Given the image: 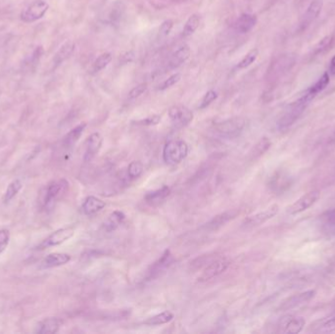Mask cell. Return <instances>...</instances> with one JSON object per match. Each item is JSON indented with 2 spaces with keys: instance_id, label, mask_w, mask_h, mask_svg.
<instances>
[{
  "instance_id": "cell-1",
  "label": "cell",
  "mask_w": 335,
  "mask_h": 334,
  "mask_svg": "<svg viewBox=\"0 0 335 334\" xmlns=\"http://www.w3.org/2000/svg\"><path fill=\"white\" fill-rule=\"evenodd\" d=\"M312 100L313 99L310 96L304 93L299 99L290 103L279 117L276 124L277 128L284 130L291 127L301 117Z\"/></svg>"
},
{
  "instance_id": "cell-29",
  "label": "cell",
  "mask_w": 335,
  "mask_h": 334,
  "mask_svg": "<svg viewBox=\"0 0 335 334\" xmlns=\"http://www.w3.org/2000/svg\"><path fill=\"white\" fill-rule=\"evenodd\" d=\"M200 22L201 19L200 16L197 14H193L192 16L187 19V21L185 22V25L183 27L182 30V36L187 37L190 36L194 32H196V30L199 28L200 26Z\"/></svg>"
},
{
  "instance_id": "cell-23",
  "label": "cell",
  "mask_w": 335,
  "mask_h": 334,
  "mask_svg": "<svg viewBox=\"0 0 335 334\" xmlns=\"http://www.w3.org/2000/svg\"><path fill=\"white\" fill-rule=\"evenodd\" d=\"M62 321L57 318H46L37 324L36 332L40 334H54L59 331Z\"/></svg>"
},
{
  "instance_id": "cell-7",
  "label": "cell",
  "mask_w": 335,
  "mask_h": 334,
  "mask_svg": "<svg viewBox=\"0 0 335 334\" xmlns=\"http://www.w3.org/2000/svg\"><path fill=\"white\" fill-rule=\"evenodd\" d=\"M49 5L44 0H35L21 13V20L25 23H33L45 15Z\"/></svg>"
},
{
  "instance_id": "cell-21",
  "label": "cell",
  "mask_w": 335,
  "mask_h": 334,
  "mask_svg": "<svg viewBox=\"0 0 335 334\" xmlns=\"http://www.w3.org/2000/svg\"><path fill=\"white\" fill-rule=\"evenodd\" d=\"M105 206H106L105 201H103L100 198H97L95 196L90 195V196H87L85 198V200L83 201V203L81 205V210L84 215L92 216V215L97 214L98 212H100L101 210H103Z\"/></svg>"
},
{
  "instance_id": "cell-2",
  "label": "cell",
  "mask_w": 335,
  "mask_h": 334,
  "mask_svg": "<svg viewBox=\"0 0 335 334\" xmlns=\"http://www.w3.org/2000/svg\"><path fill=\"white\" fill-rule=\"evenodd\" d=\"M189 152V146L183 140H171L163 149V160L168 165H177L185 159Z\"/></svg>"
},
{
  "instance_id": "cell-36",
  "label": "cell",
  "mask_w": 335,
  "mask_h": 334,
  "mask_svg": "<svg viewBox=\"0 0 335 334\" xmlns=\"http://www.w3.org/2000/svg\"><path fill=\"white\" fill-rule=\"evenodd\" d=\"M218 98V93H217V91H215V90H209V91H207L206 93H205V96H203V98H202V100H201V102H200V105H199V108L200 109H205V108H207L208 106L209 105H211L216 99Z\"/></svg>"
},
{
  "instance_id": "cell-16",
  "label": "cell",
  "mask_w": 335,
  "mask_h": 334,
  "mask_svg": "<svg viewBox=\"0 0 335 334\" xmlns=\"http://www.w3.org/2000/svg\"><path fill=\"white\" fill-rule=\"evenodd\" d=\"M333 331H335V315L317 319L308 328V332L313 333H329Z\"/></svg>"
},
{
  "instance_id": "cell-41",
  "label": "cell",
  "mask_w": 335,
  "mask_h": 334,
  "mask_svg": "<svg viewBox=\"0 0 335 334\" xmlns=\"http://www.w3.org/2000/svg\"><path fill=\"white\" fill-rule=\"evenodd\" d=\"M10 241V232L7 229L0 230V254L7 248Z\"/></svg>"
},
{
  "instance_id": "cell-15",
  "label": "cell",
  "mask_w": 335,
  "mask_h": 334,
  "mask_svg": "<svg viewBox=\"0 0 335 334\" xmlns=\"http://www.w3.org/2000/svg\"><path fill=\"white\" fill-rule=\"evenodd\" d=\"M315 295H316V290H308L302 293L293 295L281 304L280 309L286 311V310L294 309L296 307H300L304 304L311 301L315 297Z\"/></svg>"
},
{
  "instance_id": "cell-22",
  "label": "cell",
  "mask_w": 335,
  "mask_h": 334,
  "mask_svg": "<svg viewBox=\"0 0 335 334\" xmlns=\"http://www.w3.org/2000/svg\"><path fill=\"white\" fill-rule=\"evenodd\" d=\"M71 261V256L67 253H51L47 255L41 262V266L44 269H51L60 266H64Z\"/></svg>"
},
{
  "instance_id": "cell-9",
  "label": "cell",
  "mask_w": 335,
  "mask_h": 334,
  "mask_svg": "<svg viewBox=\"0 0 335 334\" xmlns=\"http://www.w3.org/2000/svg\"><path fill=\"white\" fill-rule=\"evenodd\" d=\"M319 198V192L318 190H313L302 195L298 198L291 206L288 209V213L291 216L301 214L307 211L310 207H312Z\"/></svg>"
},
{
  "instance_id": "cell-32",
  "label": "cell",
  "mask_w": 335,
  "mask_h": 334,
  "mask_svg": "<svg viewBox=\"0 0 335 334\" xmlns=\"http://www.w3.org/2000/svg\"><path fill=\"white\" fill-rule=\"evenodd\" d=\"M144 166L140 161H132L128 167V177L129 179H136L143 173Z\"/></svg>"
},
{
  "instance_id": "cell-34",
  "label": "cell",
  "mask_w": 335,
  "mask_h": 334,
  "mask_svg": "<svg viewBox=\"0 0 335 334\" xmlns=\"http://www.w3.org/2000/svg\"><path fill=\"white\" fill-rule=\"evenodd\" d=\"M258 55H259V51L258 49H252L250 50L240 61L237 67L240 69H246L248 68L249 66H251L252 64L254 63L256 61V59L258 58Z\"/></svg>"
},
{
  "instance_id": "cell-10",
  "label": "cell",
  "mask_w": 335,
  "mask_h": 334,
  "mask_svg": "<svg viewBox=\"0 0 335 334\" xmlns=\"http://www.w3.org/2000/svg\"><path fill=\"white\" fill-rule=\"evenodd\" d=\"M278 211H279L278 205L272 204L270 207L267 208L266 210L246 218L243 222V226H245V227H254V226H258L260 224H263V223L271 220L272 218H274L277 215Z\"/></svg>"
},
{
  "instance_id": "cell-28",
  "label": "cell",
  "mask_w": 335,
  "mask_h": 334,
  "mask_svg": "<svg viewBox=\"0 0 335 334\" xmlns=\"http://www.w3.org/2000/svg\"><path fill=\"white\" fill-rule=\"evenodd\" d=\"M174 318H175V316L172 312L164 311L158 315H155L151 318H147L144 321V323L147 325H161V324H166V323L172 321Z\"/></svg>"
},
{
  "instance_id": "cell-5",
  "label": "cell",
  "mask_w": 335,
  "mask_h": 334,
  "mask_svg": "<svg viewBox=\"0 0 335 334\" xmlns=\"http://www.w3.org/2000/svg\"><path fill=\"white\" fill-rule=\"evenodd\" d=\"M169 117L172 124L176 128L187 127L194 118L190 109L183 105H175L169 109Z\"/></svg>"
},
{
  "instance_id": "cell-25",
  "label": "cell",
  "mask_w": 335,
  "mask_h": 334,
  "mask_svg": "<svg viewBox=\"0 0 335 334\" xmlns=\"http://www.w3.org/2000/svg\"><path fill=\"white\" fill-rule=\"evenodd\" d=\"M328 83H329V75L328 73H324L319 80L305 91V93L310 96L312 99H314L316 96L326 88Z\"/></svg>"
},
{
  "instance_id": "cell-35",
  "label": "cell",
  "mask_w": 335,
  "mask_h": 334,
  "mask_svg": "<svg viewBox=\"0 0 335 334\" xmlns=\"http://www.w3.org/2000/svg\"><path fill=\"white\" fill-rule=\"evenodd\" d=\"M180 80H181V75L180 74H178V73L174 74L171 77H169L167 80H164L162 83H160L158 89L159 90H166V89L174 86Z\"/></svg>"
},
{
  "instance_id": "cell-40",
  "label": "cell",
  "mask_w": 335,
  "mask_h": 334,
  "mask_svg": "<svg viewBox=\"0 0 335 334\" xmlns=\"http://www.w3.org/2000/svg\"><path fill=\"white\" fill-rule=\"evenodd\" d=\"M174 27V22L172 20H166L164 21L159 28V34L160 36L162 37H166L170 34V32H172V29Z\"/></svg>"
},
{
  "instance_id": "cell-3",
  "label": "cell",
  "mask_w": 335,
  "mask_h": 334,
  "mask_svg": "<svg viewBox=\"0 0 335 334\" xmlns=\"http://www.w3.org/2000/svg\"><path fill=\"white\" fill-rule=\"evenodd\" d=\"M230 265H231V261L228 258H225V257L216 258L204 268L201 274L198 276V281L206 282V281H209V280L221 275L229 268Z\"/></svg>"
},
{
  "instance_id": "cell-19",
  "label": "cell",
  "mask_w": 335,
  "mask_h": 334,
  "mask_svg": "<svg viewBox=\"0 0 335 334\" xmlns=\"http://www.w3.org/2000/svg\"><path fill=\"white\" fill-rule=\"evenodd\" d=\"M237 215H238V211L234 210V209L223 212L222 214L214 217L209 223H206L205 227L209 230H216V229L222 227L225 223L234 220L237 217Z\"/></svg>"
},
{
  "instance_id": "cell-4",
  "label": "cell",
  "mask_w": 335,
  "mask_h": 334,
  "mask_svg": "<svg viewBox=\"0 0 335 334\" xmlns=\"http://www.w3.org/2000/svg\"><path fill=\"white\" fill-rule=\"evenodd\" d=\"M246 126V121L243 118H230L215 126L216 131L223 137L233 138L238 136Z\"/></svg>"
},
{
  "instance_id": "cell-8",
  "label": "cell",
  "mask_w": 335,
  "mask_h": 334,
  "mask_svg": "<svg viewBox=\"0 0 335 334\" xmlns=\"http://www.w3.org/2000/svg\"><path fill=\"white\" fill-rule=\"evenodd\" d=\"M68 189H69V182L65 178L51 181L46 186L44 192V199H43L44 206H48L54 203V201L59 199L68 191Z\"/></svg>"
},
{
  "instance_id": "cell-37",
  "label": "cell",
  "mask_w": 335,
  "mask_h": 334,
  "mask_svg": "<svg viewBox=\"0 0 335 334\" xmlns=\"http://www.w3.org/2000/svg\"><path fill=\"white\" fill-rule=\"evenodd\" d=\"M332 42H333V36L332 35H327V36L323 37L317 44V46L315 47V54H319V53L325 51L327 48L331 45Z\"/></svg>"
},
{
  "instance_id": "cell-33",
  "label": "cell",
  "mask_w": 335,
  "mask_h": 334,
  "mask_svg": "<svg viewBox=\"0 0 335 334\" xmlns=\"http://www.w3.org/2000/svg\"><path fill=\"white\" fill-rule=\"evenodd\" d=\"M112 54L111 53H103L101 54L93 63L92 66V71L94 73H98L105 69L109 64L111 63Z\"/></svg>"
},
{
  "instance_id": "cell-30",
  "label": "cell",
  "mask_w": 335,
  "mask_h": 334,
  "mask_svg": "<svg viewBox=\"0 0 335 334\" xmlns=\"http://www.w3.org/2000/svg\"><path fill=\"white\" fill-rule=\"evenodd\" d=\"M271 145V140L268 137L261 138L259 140V142L256 144L254 148L252 149V152H251L252 159H257V158L261 157L262 155H264L270 149Z\"/></svg>"
},
{
  "instance_id": "cell-11",
  "label": "cell",
  "mask_w": 335,
  "mask_h": 334,
  "mask_svg": "<svg viewBox=\"0 0 335 334\" xmlns=\"http://www.w3.org/2000/svg\"><path fill=\"white\" fill-rule=\"evenodd\" d=\"M305 318L300 316H286L278 322V330L281 333L297 334L303 330Z\"/></svg>"
},
{
  "instance_id": "cell-13",
  "label": "cell",
  "mask_w": 335,
  "mask_h": 334,
  "mask_svg": "<svg viewBox=\"0 0 335 334\" xmlns=\"http://www.w3.org/2000/svg\"><path fill=\"white\" fill-rule=\"evenodd\" d=\"M174 257L171 253L170 250H166L159 259L150 267L148 273H147V278L148 279H153L160 276L163 272L174 263Z\"/></svg>"
},
{
  "instance_id": "cell-18",
  "label": "cell",
  "mask_w": 335,
  "mask_h": 334,
  "mask_svg": "<svg viewBox=\"0 0 335 334\" xmlns=\"http://www.w3.org/2000/svg\"><path fill=\"white\" fill-rule=\"evenodd\" d=\"M171 194V188L168 185H164L161 188L149 191L145 194L144 200L149 206H158L163 203Z\"/></svg>"
},
{
  "instance_id": "cell-14",
  "label": "cell",
  "mask_w": 335,
  "mask_h": 334,
  "mask_svg": "<svg viewBox=\"0 0 335 334\" xmlns=\"http://www.w3.org/2000/svg\"><path fill=\"white\" fill-rule=\"evenodd\" d=\"M103 144V137L99 132L91 133L86 141V148L84 152V162H90L99 153Z\"/></svg>"
},
{
  "instance_id": "cell-38",
  "label": "cell",
  "mask_w": 335,
  "mask_h": 334,
  "mask_svg": "<svg viewBox=\"0 0 335 334\" xmlns=\"http://www.w3.org/2000/svg\"><path fill=\"white\" fill-rule=\"evenodd\" d=\"M74 50H75V44L74 43H72V42L66 43L64 46L60 49L59 53L57 54V57L60 59L59 62L63 61L66 58H68L73 53Z\"/></svg>"
},
{
  "instance_id": "cell-20",
  "label": "cell",
  "mask_w": 335,
  "mask_h": 334,
  "mask_svg": "<svg viewBox=\"0 0 335 334\" xmlns=\"http://www.w3.org/2000/svg\"><path fill=\"white\" fill-rule=\"evenodd\" d=\"M258 22V18L254 14H250V13H243L241 14L235 24V30L240 33H247V32H251Z\"/></svg>"
},
{
  "instance_id": "cell-31",
  "label": "cell",
  "mask_w": 335,
  "mask_h": 334,
  "mask_svg": "<svg viewBox=\"0 0 335 334\" xmlns=\"http://www.w3.org/2000/svg\"><path fill=\"white\" fill-rule=\"evenodd\" d=\"M22 188H23V183H22V181L20 179L13 180L8 185L7 189H6L5 193H4V196H3L4 203H8L9 201H11Z\"/></svg>"
},
{
  "instance_id": "cell-17",
  "label": "cell",
  "mask_w": 335,
  "mask_h": 334,
  "mask_svg": "<svg viewBox=\"0 0 335 334\" xmlns=\"http://www.w3.org/2000/svg\"><path fill=\"white\" fill-rule=\"evenodd\" d=\"M319 225L322 233L328 236L335 235V208L323 212L319 217Z\"/></svg>"
},
{
  "instance_id": "cell-44",
  "label": "cell",
  "mask_w": 335,
  "mask_h": 334,
  "mask_svg": "<svg viewBox=\"0 0 335 334\" xmlns=\"http://www.w3.org/2000/svg\"><path fill=\"white\" fill-rule=\"evenodd\" d=\"M327 144H328L329 146H335V129L333 130V132L330 134V136L328 137Z\"/></svg>"
},
{
  "instance_id": "cell-12",
  "label": "cell",
  "mask_w": 335,
  "mask_h": 334,
  "mask_svg": "<svg viewBox=\"0 0 335 334\" xmlns=\"http://www.w3.org/2000/svg\"><path fill=\"white\" fill-rule=\"evenodd\" d=\"M322 6H323L322 0H312L311 1L306 12L304 13L303 16L300 20L299 31L303 32L305 30H307L312 25V23L315 22V20L318 18L319 13L321 12Z\"/></svg>"
},
{
  "instance_id": "cell-26",
  "label": "cell",
  "mask_w": 335,
  "mask_h": 334,
  "mask_svg": "<svg viewBox=\"0 0 335 334\" xmlns=\"http://www.w3.org/2000/svg\"><path fill=\"white\" fill-rule=\"evenodd\" d=\"M125 219H126V215L123 212L118 211V210L114 211L108 216V218L105 221L103 226H104L106 231L110 232V231L115 230L117 227H119L120 224H122L123 222L125 221Z\"/></svg>"
},
{
  "instance_id": "cell-27",
  "label": "cell",
  "mask_w": 335,
  "mask_h": 334,
  "mask_svg": "<svg viewBox=\"0 0 335 334\" xmlns=\"http://www.w3.org/2000/svg\"><path fill=\"white\" fill-rule=\"evenodd\" d=\"M85 127H86V124L81 123L79 126L71 129L64 137L65 145L67 147H72L73 145L77 144V141L80 139L81 134L83 133Z\"/></svg>"
},
{
  "instance_id": "cell-39",
  "label": "cell",
  "mask_w": 335,
  "mask_h": 334,
  "mask_svg": "<svg viewBox=\"0 0 335 334\" xmlns=\"http://www.w3.org/2000/svg\"><path fill=\"white\" fill-rule=\"evenodd\" d=\"M147 90V84L146 83H140L136 86H134L128 93V98L129 99H136L138 97L143 94L144 92Z\"/></svg>"
},
{
  "instance_id": "cell-43",
  "label": "cell",
  "mask_w": 335,
  "mask_h": 334,
  "mask_svg": "<svg viewBox=\"0 0 335 334\" xmlns=\"http://www.w3.org/2000/svg\"><path fill=\"white\" fill-rule=\"evenodd\" d=\"M329 72L331 75H335V55L330 60V65H329Z\"/></svg>"
},
{
  "instance_id": "cell-6",
  "label": "cell",
  "mask_w": 335,
  "mask_h": 334,
  "mask_svg": "<svg viewBox=\"0 0 335 334\" xmlns=\"http://www.w3.org/2000/svg\"><path fill=\"white\" fill-rule=\"evenodd\" d=\"M74 234H75V229L72 226L59 228V229L55 230L54 232H52L48 237L44 239L37 246V249L38 250H44V249L49 248V247L58 246V245L66 242L67 240L72 238L74 236Z\"/></svg>"
},
{
  "instance_id": "cell-42",
  "label": "cell",
  "mask_w": 335,
  "mask_h": 334,
  "mask_svg": "<svg viewBox=\"0 0 335 334\" xmlns=\"http://www.w3.org/2000/svg\"><path fill=\"white\" fill-rule=\"evenodd\" d=\"M160 122H161V116L152 115V116H149L143 120L139 121L137 124L142 125V126H156L159 124Z\"/></svg>"
},
{
  "instance_id": "cell-24",
  "label": "cell",
  "mask_w": 335,
  "mask_h": 334,
  "mask_svg": "<svg viewBox=\"0 0 335 334\" xmlns=\"http://www.w3.org/2000/svg\"><path fill=\"white\" fill-rule=\"evenodd\" d=\"M190 53H192L190 48L186 44L178 47V49H176V51L171 56V59H170V62H169L170 68L171 69L178 68L182 64L185 63L186 60L189 58Z\"/></svg>"
}]
</instances>
